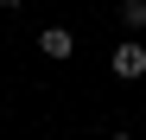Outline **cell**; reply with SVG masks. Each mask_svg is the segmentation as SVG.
Listing matches in <instances>:
<instances>
[{
	"instance_id": "cell-1",
	"label": "cell",
	"mask_w": 146,
	"mask_h": 140,
	"mask_svg": "<svg viewBox=\"0 0 146 140\" xmlns=\"http://www.w3.org/2000/svg\"><path fill=\"white\" fill-rule=\"evenodd\" d=\"M108 70H114L121 83H140V77H146V45H140V38H127V45H114V57H108Z\"/></svg>"
},
{
	"instance_id": "cell-2",
	"label": "cell",
	"mask_w": 146,
	"mask_h": 140,
	"mask_svg": "<svg viewBox=\"0 0 146 140\" xmlns=\"http://www.w3.org/2000/svg\"><path fill=\"white\" fill-rule=\"evenodd\" d=\"M38 51L51 64H70V57H76V32H70V26H44L38 32Z\"/></svg>"
},
{
	"instance_id": "cell-3",
	"label": "cell",
	"mask_w": 146,
	"mask_h": 140,
	"mask_svg": "<svg viewBox=\"0 0 146 140\" xmlns=\"http://www.w3.org/2000/svg\"><path fill=\"white\" fill-rule=\"evenodd\" d=\"M121 26H127V32H146V0H121Z\"/></svg>"
},
{
	"instance_id": "cell-4",
	"label": "cell",
	"mask_w": 146,
	"mask_h": 140,
	"mask_svg": "<svg viewBox=\"0 0 146 140\" xmlns=\"http://www.w3.org/2000/svg\"><path fill=\"white\" fill-rule=\"evenodd\" d=\"M19 7H26V0H0V13H19Z\"/></svg>"
},
{
	"instance_id": "cell-5",
	"label": "cell",
	"mask_w": 146,
	"mask_h": 140,
	"mask_svg": "<svg viewBox=\"0 0 146 140\" xmlns=\"http://www.w3.org/2000/svg\"><path fill=\"white\" fill-rule=\"evenodd\" d=\"M108 140H140V134H108Z\"/></svg>"
}]
</instances>
